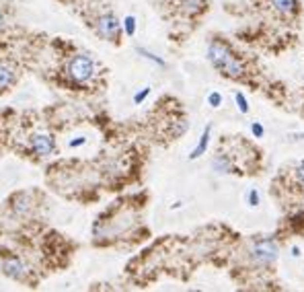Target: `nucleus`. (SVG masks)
I'll list each match as a JSON object with an SVG mask.
<instances>
[{"instance_id":"nucleus-1","label":"nucleus","mask_w":304,"mask_h":292,"mask_svg":"<svg viewBox=\"0 0 304 292\" xmlns=\"http://www.w3.org/2000/svg\"><path fill=\"white\" fill-rule=\"evenodd\" d=\"M208 60L224 78L241 80V83L249 78V66L245 58L238 56L232 50V45L224 39L214 37L208 43Z\"/></svg>"},{"instance_id":"nucleus-2","label":"nucleus","mask_w":304,"mask_h":292,"mask_svg":"<svg viewBox=\"0 0 304 292\" xmlns=\"http://www.w3.org/2000/svg\"><path fill=\"white\" fill-rule=\"evenodd\" d=\"M245 255L249 270L257 272L259 276H263V274L269 276L275 272V263L280 257V245L273 235H253L247 243Z\"/></svg>"},{"instance_id":"nucleus-3","label":"nucleus","mask_w":304,"mask_h":292,"mask_svg":"<svg viewBox=\"0 0 304 292\" xmlns=\"http://www.w3.org/2000/svg\"><path fill=\"white\" fill-rule=\"evenodd\" d=\"M275 189H282L288 194L292 206H300V200H304V161H296L288 169H284L282 175L275 179Z\"/></svg>"},{"instance_id":"nucleus-4","label":"nucleus","mask_w":304,"mask_h":292,"mask_svg":"<svg viewBox=\"0 0 304 292\" xmlns=\"http://www.w3.org/2000/svg\"><path fill=\"white\" fill-rule=\"evenodd\" d=\"M68 76L74 80L76 85H87L95 76V62L87 54H74L68 62Z\"/></svg>"},{"instance_id":"nucleus-5","label":"nucleus","mask_w":304,"mask_h":292,"mask_svg":"<svg viewBox=\"0 0 304 292\" xmlns=\"http://www.w3.org/2000/svg\"><path fill=\"white\" fill-rule=\"evenodd\" d=\"M269 11L282 21L298 23L302 17V2L300 0H265Z\"/></svg>"},{"instance_id":"nucleus-6","label":"nucleus","mask_w":304,"mask_h":292,"mask_svg":"<svg viewBox=\"0 0 304 292\" xmlns=\"http://www.w3.org/2000/svg\"><path fill=\"white\" fill-rule=\"evenodd\" d=\"M95 31L99 37H103L105 41H117L119 33H122V23H119V19L113 13H105L97 19Z\"/></svg>"},{"instance_id":"nucleus-7","label":"nucleus","mask_w":304,"mask_h":292,"mask_svg":"<svg viewBox=\"0 0 304 292\" xmlns=\"http://www.w3.org/2000/svg\"><path fill=\"white\" fill-rule=\"evenodd\" d=\"M29 144L37 157H52L56 152V138L52 134H33Z\"/></svg>"},{"instance_id":"nucleus-8","label":"nucleus","mask_w":304,"mask_h":292,"mask_svg":"<svg viewBox=\"0 0 304 292\" xmlns=\"http://www.w3.org/2000/svg\"><path fill=\"white\" fill-rule=\"evenodd\" d=\"M2 272H4V276L19 280V282H23L27 276V268L23 266V261L19 257H6L2 261Z\"/></svg>"},{"instance_id":"nucleus-9","label":"nucleus","mask_w":304,"mask_h":292,"mask_svg":"<svg viewBox=\"0 0 304 292\" xmlns=\"http://www.w3.org/2000/svg\"><path fill=\"white\" fill-rule=\"evenodd\" d=\"M183 15L187 17H197L204 11H208V0H177Z\"/></svg>"},{"instance_id":"nucleus-10","label":"nucleus","mask_w":304,"mask_h":292,"mask_svg":"<svg viewBox=\"0 0 304 292\" xmlns=\"http://www.w3.org/2000/svg\"><path fill=\"white\" fill-rule=\"evenodd\" d=\"M17 80V70L13 66H8V64L0 62V91H6L11 85H15Z\"/></svg>"},{"instance_id":"nucleus-11","label":"nucleus","mask_w":304,"mask_h":292,"mask_svg":"<svg viewBox=\"0 0 304 292\" xmlns=\"http://www.w3.org/2000/svg\"><path fill=\"white\" fill-rule=\"evenodd\" d=\"M210 132H212V126H208L206 130H204V134H201V138H199V142H197V146L193 148V152L189 154V159L193 161V159H199L201 154H204L206 150H208V144H210Z\"/></svg>"},{"instance_id":"nucleus-12","label":"nucleus","mask_w":304,"mask_h":292,"mask_svg":"<svg viewBox=\"0 0 304 292\" xmlns=\"http://www.w3.org/2000/svg\"><path fill=\"white\" fill-rule=\"evenodd\" d=\"M124 25H125V33L132 37V35L136 33V19H134V17H125Z\"/></svg>"},{"instance_id":"nucleus-13","label":"nucleus","mask_w":304,"mask_h":292,"mask_svg":"<svg viewBox=\"0 0 304 292\" xmlns=\"http://www.w3.org/2000/svg\"><path fill=\"white\" fill-rule=\"evenodd\" d=\"M138 54H142V56H144L146 60H152L154 64H159V66H164V62H162L161 58H156V56H154V54H150V52H146L144 48H138Z\"/></svg>"},{"instance_id":"nucleus-14","label":"nucleus","mask_w":304,"mask_h":292,"mask_svg":"<svg viewBox=\"0 0 304 292\" xmlns=\"http://www.w3.org/2000/svg\"><path fill=\"white\" fill-rule=\"evenodd\" d=\"M234 99H236V105H238V109H241L243 113H247V111H249V105H247V99H245V95H243V93H236V95H234Z\"/></svg>"},{"instance_id":"nucleus-15","label":"nucleus","mask_w":304,"mask_h":292,"mask_svg":"<svg viewBox=\"0 0 304 292\" xmlns=\"http://www.w3.org/2000/svg\"><path fill=\"white\" fill-rule=\"evenodd\" d=\"M208 103L212 107H220V103H222V95H220V93H210L208 95Z\"/></svg>"},{"instance_id":"nucleus-16","label":"nucleus","mask_w":304,"mask_h":292,"mask_svg":"<svg viewBox=\"0 0 304 292\" xmlns=\"http://www.w3.org/2000/svg\"><path fill=\"white\" fill-rule=\"evenodd\" d=\"M148 95H150V89H148V87H146V89L142 91V93H138V95L134 97V103H142V101H144V99H146V97H148Z\"/></svg>"},{"instance_id":"nucleus-17","label":"nucleus","mask_w":304,"mask_h":292,"mask_svg":"<svg viewBox=\"0 0 304 292\" xmlns=\"http://www.w3.org/2000/svg\"><path fill=\"white\" fill-rule=\"evenodd\" d=\"M251 130H253V134L257 136V138H261V136H263V128H261V124H259V122H253Z\"/></svg>"},{"instance_id":"nucleus-18","label":"nucleus","mask_w":304,"mask_h":292,"mask_svg":"<svg viewBox=\"0 0 304 292\" xmlns=\"http://www.w3.org/2000/svg\"><path fill=\"white\" fill-rule=\"evenodd\" d=\"M249 204H251V206H257V204H259V196H257L255 189L249 191Z\"/></svg>"},{"instance_id":"nucleus-19","label":"nucleus","mask_w":304,"mask_h":292,"mask_svg":"<svg viewBox=\"0 0 304 292\" xmlns=\"http://www.w3.org/2000/svg\"><path fill=\"white\" fill-rule=\"evenodd\" d=\"M4 29V15H2V11H0V31Z\"/></svg>"},{"instance_id":"nucleus-20","label":"nucleus","mask_w":304,"mask_h":292,"mask_svg":"<svg viewBox=\"0 0 304 292\" xmlns=\"http://www.w3.org/2000/svg\"><path fill=\"white\" fill-rule=\"evenodd\" d=\"M82 142H85V140L78 138V140H74V142H70V146H78V144H82Z\"/></svg>"}]
</instances>
